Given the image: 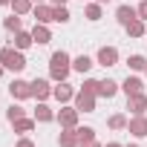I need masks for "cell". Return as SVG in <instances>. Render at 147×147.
<instances>
[{"instance_id":"cell-24","label":"cell","mask_w":147,"mask_h":147,"mask_svg":"<svg viewBox=\"0 0 147 147\" xmlns=\"http://www.w3.org/2000/svg\"><path fill=\"white\" fill-rule=\"evenodd\" d=\"M35 124H38V121H35V115H32V118H29V115H23V118H18L12 127H15V133H32V130H35Z\"/></svg>"},{"instance_id":"cell-14","label":"cell","mask_w":147,"mask_h":147,"mask_svg":"<svg viewBox=\"0 0 147 147\" xmlns=\"http://www.w3.org/2000/svg\"><path fill=\"white\" fill-rule=\"evenodd\" d=\"M141 90H144V81H141L138 75H127L124 84H121V92H124V95H136V92H141Z\"/></svg>"},{"instance_id":"cell-2","label":"cell","mask_w":147,"mask_h":147,"mask_svg":"<svg viewBox=\"0 0 147 147\" xmlns=\"http://www.w3.org/2000/svg\"><path fill=\"white\" fill-rule=\"evenodd\" d=\"M0 63H3L9 72H23V69L29 66L26 55H23L20 49H15V46H3V49H0Z\"/></svg>"},{"instance_id":"cell-6","label":"cell","mask_w":147,"mask_h":147,"mask_svg":"<svg viewBox=\"0 0 147 147\" xmlns=\"http://www.w3.org/2000/svg\"><path fill=\"white\" fill-rule=\"evenodd\" d=\"M95 63L104 66V69L115 66V63H118V49H115V46H101V49L95 52Z\"/></svg>"},{"instance_id":"cell-7","label":"cell","mask_w":147,"mask_h":147,"mask_svg":"<svg viewBox=\"0 0 147 147\" xmlns=\"http://www.w3.org/2000/svg\"><path fill=\"white\" fill-rule=\"evenodd\" d=\"M72 104H75V110H78V113H95V95H92V92L78 90V92H75V98H72Z\"/></svg>"},{"instance_id":"cell-42","label":"cell","mask_w":147,"mask_h":147,"mask_svg":"<svg viewBox=\"0 0 147 147\" xmlns=\"http://www.w3.org/2000/svg\"><path fill=\"white\" fill-rule=\"evenodd\" d=\"M81 3H87V0H81Z\"/></svg>"},{"instance_id":"cell-41","label":"cell","mask_w":147,"mask_h":147,"mask_svg":"<svg viewBox=\"0 0 147 147\" xmlns=\"http://www.w3.org/2000/svg\"><path fill=\"white\" fill-rule=\"evenodd\" d=\"M144 75H147V66H144Z\"/></svg>"},{"instance_id":"cell-38","label":"cell","mask_w":147,"mask_h":147,"mask_svg":"<svg viewBox=\"0 0 147 147\" xmlns=\"http://www.w3.org/2000/svg\"><path fill=\"white\" fill-rule=\"evenodd\" d=\"M95 3H101V6H104V3H113V0H95Z\"/></svg>"},{"instance_id":"cell-5","label":"cell","mask_w":147,"mask_h":147,"mask_svg":"<svg viewBox=\"0 0 147 147\" xmlns=\"http://www.w3.org/2000/svg\"><path fill=\"white\" fill-rule=\"evenodd\" d=\"M78 110H75V104L72 107H66V104H61V110H58V115H55V121L61 124V127H78Z\"/></svg>"},{"instance_id":"cell-32","label":"cell","mask_w":147,"mask_h":147,"mask_svg":"<svg viewBox=\"0 0 147 147\" xmlns=\"http://www.w3.org/2000/svg\"><path fill=\"white\" fill-rule=\"evenodd\" d=\"M15 147H35V141H32V138H20Z\"/></svg>"},{"instance_id":"cell-31","label":"cell","mask_w":147,"mask_h":147,"mask_svg":"<svg viewBox=\"0 0 147 147\" xmlns=\"http://www.w3.org/2000/svg\"><path fill=\"white\" fill-rule=\"evenodd\" d=\"M136 9H138V18H141V20H147V0H141Z\"/></svg>"},{"instance_id":"cell-37","label":"cell","mask_w":147,"mask_h":147,"mask_svg":"<svg viewBox=\"0 0 147 147\" xmlns=\"http://www.w3.org/2000/svg\"><path fill=\"white\" fill-rule=\"evenodd\" d=\"M3 72H6V66H3V63H0V78H3Z\"/></svg>"},{"instance_id":"cell-16","label":"cell","mask_w":147,"mask_h":147,"mask_svg":"<svg viewBox=\"0 0 147 147\" xmlns=\"http://www.w3.org/2000/svg\"><path fill=\"white\" fill-rule=\"evenodd\" d=\"M124 29H127V35H130V38H147V20H141V18L130 20Z\"/></svg>"},{"instance_id":"cell-22","label":"cell","mask_w":147,"mask_h":147,"mask_svg":"<svg viewBox=\"0 0 147 147\" xmlns=\"http://www.w3.org/2000/svg\"><path fill=\"white\" fill-rule=\"evenodd\" d=\"M32 9H35V0H12V12L15 15H32Z\"/></svg>"},{"instance_id":"cell-9","label":"cell","mask_w":147,"mask_h":147,"mask_svg":"<svg viewBox=\"0 0 147 147\" xmlns=\"http://www.w3.org/2000/svg\"><path fill=\"white\" fill-rule=\"evenodd\" d=\"M52 12H55V6L52 3H35V9H32V15H35V23H55V18H52Z\"/></svg>"},{"instance_id":"cell-23","label":"cell","mask_w":147,"mask_h":147,"mask_svg":"<svg viewBox=\"0 0 147 147\" xmlns=\"http://www.w3.org/2000/svg\"><path fill=\"white\" fill-rule=\"evenodd\" d=\"M127 121H130V118H127L124 113H113V115L107 118V127H110V130H127Z\"/></svg>"},{"instance_id":"cell-34","label":"cell","mask_w":147,"mask_h":147,"mask_svg":"<svg viewBox=\"0 0 147 147\" xmlns=\"http://www.w3.org/2000/svg\"><path fill=\"white\" fill-rule=\"evenodd\" d=\"M81 147H104V144H98V141H90V144H81Z\"/></svg>"},{"instance_id":"cell-8","label":"cell","mask_w":147,"mask_h":147,"mask_svg":"<svg viewBox=\"0 0 147 147\" xmlns=\"http://www.w3.org/2000/svg\"><path fill=\"white\" fill-rule=\"evenodd\" d=\"M127 133L133 138H147V115H133L127 121Z\"/></svg>"},{"instance_id":"cell-33","label":"cell","mask_w":147,"mask_h":147,"mask_svg":"<svg viewBox=\"0 0 147 147\" xmlns=\"http://www.w3.org/2000/svg\"><path fill=\"white\" fill-rule=\"evenodd\" d=\"M52 6H66V0H49Z\"/></svg>"},{"instance_id":"cell-40","label":"cell","mask_w":147,"mask_h":147,"mask_svg":"<svg viewBox=\"0 0 147 147\" xmlns=\"http://www.w3.org/2000/svg\"><path fill=\"white\" fill-rule=\"evenodd\" d=\"M35 3H43V0H35Z\"/></svg>"},{"instance_id":"cell-18","label":"cell","mask_w":147,"mask_h":147,"mask_svg":"<svg viewBox=\"0 0 147 147\" xmlns=\"http://www.w3.org/2000/svg\"><path fill=\"white\" fill-rule=\"evenodd\" d=\"M92 66H95V61H92L90 55H78V58H72V69H75V72H81V75H87Z\"/></svg>"},{"instance_id":"cell-27","label":"cell","mask_w":147,"mask_h":147,"mask_svg":"<svg viewBox=\"0 0 147 147\" xmlns=\"http://www.w3.org/2000/svg\"><path fill=\"white\" fill-rule=\"evenodd\" d=\"M3 26H6V32H20V29H23V20H20V15L12 12V18H6Z\"/></svg>"},{"instance_id":"cell-39","label":"cell","mask_w":147,"mask_h":147,"mask_svg":"<svg viewBox=\"0 0 147 147\" xmlns=\"http://www.w3.org/2000/svg\"><path fill=\"white\" fill-rule=\"evenodd\" d=\"M127 147H141V144H127Z\"/></svg>"},{"instance_id":"cell-13","label":"cell","mask_w":147,"mask_h":147,"mask_svg":"<svg viewBox=\"0 0 147 147\" xmlns=\"http://www.w3.org/2000/svg\"><path fill=\"white\" fill-rule=\"evenodd\" d=\"M58 144H61V147H81V141H78V133H75V127H61Z\"/></svg>"},{"instance_id":"cell-20","label":"cell","mask_w":147,"mask_h":147,"mask_svg":"<svg viewBox=\"0 0 147 147\" xmlns=\"http://www.w3.org/2000/svg\"><path fill=\"white\" fill-rule=\"evenodd\" d=\"M118 90H121V84H118V81H113V78H104V81H101V87H98V95H101V98H113Z\"/></svg>"},{"instance_id":"cell-1","label":"cell","mask_w":147,"mask_h":147,"mask_svg":"<svg viewBox=\"0 0 147 147\" xmlns=\"http://www.w3.org/2000/svg\"><path fill=\"white\" fill-rule=\"evenodd\" d=\"M69 72H72V58H69V52H66V49L52 52V58H49V78L58 84V81H66V78H69Z\"/></svg>"},{"instance_id":"cell-28","label":"cell","mask_w":147,"mask_h":147,"mask_svg":"<svg viewBox=\"0 0 147 147\" xmlns=\"http://www.w3.org/2000/svg\"><path fill=\"white\" fill-rule=\"evenodd\" d=\"M52 18H55V23H69V20H72V15H69V9H66V6H55Z\"/></svg>"},{"instance_id":"cell-15","label":"cell","mask_w":147,"mask_h":147,"mask_svg":"<svg viewBox=\"0 0 147 147\" xmlns=\"http://www.w3.org/2000/svg\"><path fill=\"white\" fill-rule=\"evenodd\" d=\"M55 115H58V113H52V107H49L46 101H38V107H35V121L49 124V121H55Z\"/></svg>"},{"instance_id":"cell-36","label":"cell","mask_w":147,"mask_h":147,"mask_svg":"<svg viewBox=\"0 0 147 147\" xmlns=\"http://www.w3.org/2000/svg\"><path fill=\"white\" fill-rule=\"evenodd\" d=\"M0 6H12V0H0Z\"/></svg>"},{"instance_id":"cell-29","label":"cell","mask_w":147,"mask_h":147,"mask_svg":"<svg viewBox=\"0 0 147 147\" xmlns=\"http://www.w3.org/2000/svg\"><path fill=\"white\" fill-rule=\"evenodd\" d=\"M23 115H26V110H23L20 104H12V107L6 110V118H9V124H15V121H18V118H23Z\"/></svg>"},{"instance_id":"cell-12","label":"cell","mask_w":147,"mask_h":147,"mask_svg":"<svg viewBox=\"0 0 147 147\" xmlns=\"http://www.w3.org/2000/svg\"><path fill=\"white\" fill-rule=\"evenodd\" d=\"M136 18H138V9H136V6H130V3H121V6L115 9V20H118L121 26H127V23H130V20H136Z\"/></svg>"},{"instance_id":"cell-10","label":"cell","mask_w":147,"mask_h":147,"mask_svg":"<svg viewBox=\"0 0 147 147\" xmlns=\"http://www.w3.org/2000/svg\"><path fill=\"white\" fill-rule=\"evenodd\" d=\"M32 98H38V101L52 98V84H49L46 78H35V81H32Z\"/></svg>"},{"instance_id":"cell-19","label":"cell","mask_w":147,"mask_h":147,"mask_svg":"<svg viewBox=\"0 0 147 147\" xmlns=\"http://www.w3.org/2000/svg\"><path fill=\"white\" fill-rule=\"evenodd\" d=\"M84 18H87L90 23H98V20L104 18V6H101V3H87V6H84Z\"/></svg>"},{"instance_id":"cell-26","label":"cell","mask_w":147,"mask_h":147,"mask_svg":"<svg viewBox=\"0 0 147 147\" xmlns=\"http://www.w3.org/2000/svg\"><path fill=\"white\" fill-rule=\"evenodd\" d=\"M75 133H78V141H81V144L95 141V127H75Z\"/></svg>"},{"instance_id":"cell-25","label":"cell","mask_w":147,"mask_h":147,"mask_svg":"<svg viewBox=\"0 0 147 147\" xmlns=\"http://www.w3.org/2000/svg\"><path fill=\"white\" fill-rule=\"evenodd\" d=\"M127 66H130L133 72H144V66H147V58H144V55H130V58H127Z\"/></svg>"},{"instance_id":"cell-35","label":"cell","mask_w":147,"mask_h":147,"mask_svg":"<svg viewBox=\"0 0 147 147\" xmlns=\"http://www.w3.org/2000/svg\"><path fill=\"white\" fill-rule=\"evenodd\" d=\"M104 147H124V144H118V141H110V144H104Z\"/></svg>"},{"instance_id":"cell-4","label":"cell","mask_w":147,"mask_h":147,"mask_svg":"<svg viewBox=\"0 0 147 147\" xmlns=\"http://www.w3.org/2000/svg\"><path fill=\"white\" fill-rule=\"evenodd\" d=\"M9 95H12L15 101H26V98H32V81L15 78V81L9 84Z\"/></svg>"},{"instance_id":"cell-21","label":"cell","mask_w":147,"mask_h":147,"mask_svg":"<svg viewBox=\"0 0 147 147\" xmlns=\"http://www.w3.org/2000/svg\"><path fill=\"white\" fill-rule=\"evenodd\" d=\"M35 43V38H32V32H15V49H20V52H26L29 46Z\"/></svg>"},{"instance_id":"cell-11","label":"cell","mask_w":147,"mask_h":147,"mask_svg":"<svg viewBox=\"0 0 147 147\" xmlns=\"http://www.w3.org/2000/svg\"><path fill=\"white\" fill-rule=\"evenodd\" d=\"M127 110H130L133 115H144V113H147V95H144V92L127 95Z\"/></svg>"},{"instance_id":"cell-3","label":"cell","mask_w":147,"mask_h":147,"mask_svg":"<svg viewBox=\"0 0 147 147\" xmlns=\"http://www.w3.org/2000/svg\"><path fill=\"white\" fill-rule=\"evenodd\" d=\"M75 92H78V90L72 87L69 81H58V84L52 87V98H55L58 104H69L72 98H75Z\"/></svg>"},{"instance_id":"cell-17","label":"cell","mask_w":147,"mask_h":147,"mask_svg":"<svg viewBox=\"0 0 147 147\" xmlns=\"http://www.w3.org/2000/svg\"><path fill=\"white\" fill-rule=\"evenodd\" d=\"M32 38H35V43H38V46H46V43L52 40V32H49V26H46V23H35Z\"/></svg>"},{"instance_id":"cell-30","label":"cell","mask_w":147,"mask_h":147,"mask_svg":"<svg viewBox=\"0 0 147 147\" xmlns=\"http://www.w3.org/2000/svg\"><path fill=\"white\" fill-rule=\"evenodd\" d=\"M98 87H101V81H95V78H87L81 90H84V92H92V95H98Z\"/></svg>"}]
</instances>
